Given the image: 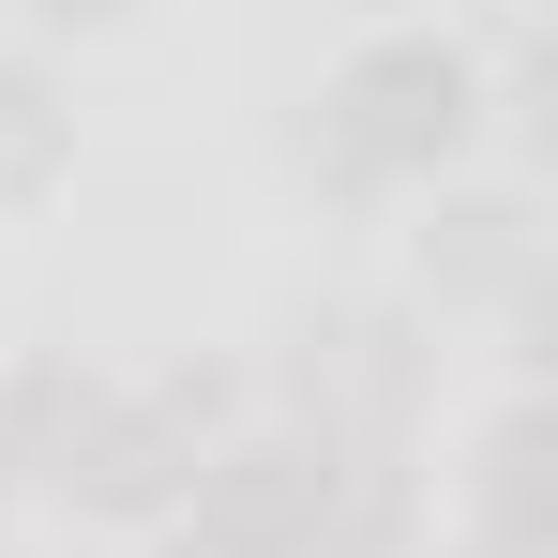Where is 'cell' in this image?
Wrapping results in <instances>:
<instances>
[{"mask_svg": "<svg viewBox=\"0 0 558 558\" xmlns=\"http://www.w3.org/2000/svg\"><path fill=\"white\" fill-rule=\"evenodd\" d=\"M483 558H498V544H483Z\"/></svg>", "mask_w": 558, "mask_h": 558, "instance_id": "cell-11", "label": "cell"}, {"mask_svg": "<svg viewBox=\"0 0 558 558\" xmlns=\"http://www.w3.org/2000/svg\"><path fill=\"white\" fill-rule=\"evenodd\" d=\"M423 272H438V302H529L544 287V211L529 196H453L423 227Z\"/></svg>", "mask_w": 558, "mask_h": 558, "instance_id": "cell-5", "label": "cell"}, {"mask_svg": "<svg viewBox=\"0 0 558 558\" xmlns=\"http://www.w3.org/2000/svg\"><path fill=\"white\" fill-rule=\"evenodd\" d=\"M46 31H106V15H136V0H31Z\"/></svg>", "mask_w": 558, "mask_h": 558, "instance_id": "cell-9", "label": "cell"}, {"mask_svg": "<svg viewBox=\"0 0 558 558\" xmlns=\"http://www.w3.org/2000/svg\"><path fill=\"white\" fill-rule=\"evenodd\" d=\"M211 438H227V377L121 392V377L31 363L0 392V483H46V498H76V513H167Z\"/></svg>", "mask_w": 558, "mask_h": 558, "instance_id": "cell-1", "label": "cell"}, {"mask_svg": "<svg viewBox=\"0 0 558 558\" xmlns=\"http://www.w3.org/2000/svg\"><path fill=\"white\" fill-rule=\"evenodd\" d=\"M468 136H483V61H468L453 31H377L363 61L317 92L302 167L348 182V196H392V182H438Z\"/></svg>", "mask_w": 558, "mask_h": 558, "instance_id": "cell-2", "label": "cell"}, {"mask_svg": "<svg viewBox=\"0 0 558 558\" xmlns=\"http://www.w3.org/2000/svg\"><path fill=\"white\" fill-rule=\"evenodd\" d=\"M483 544L498 558H544L558 544V423L544 408H513V423L483 438Z\"/></svg>", "mask_w": 558, "mask_h": 558, "instance_id": "cell-6", "label": "cell"}, {"mask_svg": "<svg viewBox=\"0 0 558 558\" xmlns=\"http://www.w3.org/2000/svg\"><path fill=\"white\" fill-rule=\"evenodd\" d=\"M287 392H302V438H408V408H423V332L377 317V302H332V317H302Z\"/></svg>", "mask_w": 558, "mask_h": 558, "instance_id": "cell-4", "label": "cell"}, {"mask_svg": "<svg viewBox=\"0 0 558 558\" xmlns=\"http://www.w3.org/2000/svg\"><path fill=\"white\" fill-rule=\"evenodd\" d=\"M61 167H76V106L46 92L31 61H0V196H46Z\"/></svg>", "mask_w": 558, "mask_h": 558, "instance_id": "cell-8", "label": "cell"}, {"mask_svg": "<svg viewBox=\"0 0 558 558\" xmlns=\"http://www.w3.org/2000/svg\"><path fill=\"white\" fill-rule=\"evenodd\" d=\"M0 498H15V483H0Z\"/></svg>", "mask_w": 558, "mask_h": 558, "instance_id": "cell-10", "label": "cell"}, {"mask_svg": "<svg viewBox=\"0 0 558 558\" xmlns=\"http://www.w3.org/2000/svg\"><path fill=\"white\" fill-rule=\"evenodd\" d=\"M408 544V438H332V529L317 558H392Z\"/></svg>", "mask_w": 558, "mask_h": 558, "instance_id": "cell-7", "label": "cell"}, {"mask_svg": "<svg viewBox=\"0 0 558 558\" xmlns=\"http://www.w3.org/2000/svg\"><path fill=\"white\" fill-rule=\"evenodd\" d=\"M332 529V438H211L196 483L167 498V544L182 558H317Z\"/></svg>", "mask_w": 558, "mask_h": 558, "instance_id": "cell-3", "label": "cell"}]
</instances>
